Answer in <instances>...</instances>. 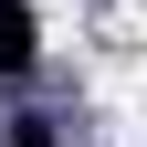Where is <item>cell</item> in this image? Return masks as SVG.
Returning a JSON list of instances; mask_svg holds the SVG:
<instances>
[{
  "mask_svg": "<svg viewBox=\"0 0 147 147\" xmlns=\"http://www.w3.org/2000/svg\"><path fill=\"white\" fill-rule=\"evenodd\" d=\"M32 0H0V74H32Z\"/></svg>",
  "mask_w": 147,
  "mask_h": 147,
  "instance_id": "cell-1",
  "label": "cell"
}]
</instances>
